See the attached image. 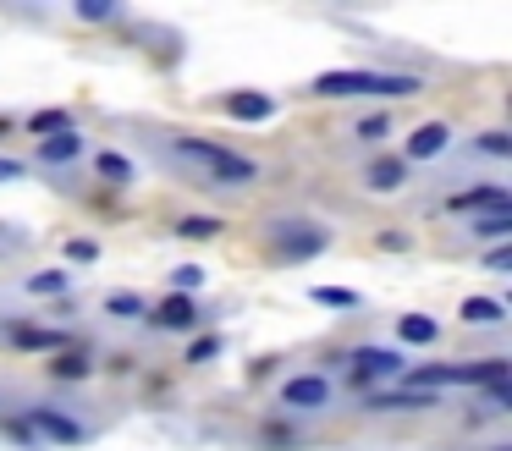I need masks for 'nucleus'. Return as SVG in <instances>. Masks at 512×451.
Instances as JSON below:
<instances>
[{
    "mask_svg": "<svg viewBox=\"0 0 512 451\" xmlns=\"http://www.w3.org/2000/svg\"><path fill=\"white\" fill-rule=\"evenodd\" d=\"M78 154H83V132L78 127H67V132H56V138L39 143V160L45 165H67V160H78Z\"/></svg>",
    "mask_w": 512,
    "mask_h": 451,
    "instance_id": "nucleus-11",
    "label": "nucleus"
},
{
    "mask_svg": "<svg viewBox=\"0 0 512 451\" xmlns=\"http://www.w3.org/2000/svg\"><path fill=\"white\" fill-rule=\"evenodd\" d=\"M56 374H89V358H56Z\"/></svg>",
    "mask_w": 512,
    "mask_h": 451,
    "instance_id": "nucleus-33",
    "label": "nucleus"
},
{
    "mask_svg": "<svg viewBox=\"0 0 512 451\" xmlns=\"http://www.w3.org/2000/svg\"><path fill=\"white\" fill-rule=\"evenodd\" d=\"M364 182L375 187V193H391V187H402V160H375L364 171Z\"/></svg>",
    "mask_w": 512,
    "mask_h": 451,
    "instance_id": "nucleus-17",
    "label": "nucleus"
},
{
    "mask_svg": "<svg viewBox=\"0 0 512 451\" xmlns=\"http://www.w3.org/2000/svg\"><path fill=\"white\" fill-rule=\"evenodd\" d=\"M314 303H331V308H353L358 292L353 286H314Z\"/></svg>",
    "mask_w": 512,
    "mask_h": 451,
    "instance_id": "nucleus-22",
    "label": "nucleus"
},
{
    "mask_svg": "<svg viewBox=\"0 0 512 451\" xmlns=\"http://www.w3.org/2000/svg\"><path fill=\"white\" fill-rule=\"evenodd\" d=\"M507 380V358L490 363H424L408 374V391H435V385H496Z\"/></svg>",
    "mask_w": 512,
    "mask_h": 451,
    "instance_id": "nucleus-3",
    "label": "nucleus"
},
{
    "mask_svg": "<svg viewBox=\"0 0 512 451\" xmlns=\"http://www.w3.org/2000/svg\"><path fill=\"white\" fill-rule=\"evenodd\" d=\"M446 143H452V127H446V121H424V127L408 138V160H435Z\"/></svg>",
    "mask_w": 512,
    "mask_h": 451,
    "instance_id": "nucleus-9",
    "label": "nucleus"
},
{
    "mask_svg": "<svg viewBox=\"0 0 512 451\" xmlns=\"http://www.w3.org/2000/svg\"><path fill=\"white\" fill-rule=\"evenodd\" d=\"M441 396L435 391H380V396H369V407H435Z\"/></svg>",
    "mask_w": 512,
    "mask_h": 451,
    "instance_id": "nucleus-16",
    "label": "nucleus"
},
{
    "mask_svg": "<svg viewBox=\"0 0 512 451\" xmlns=\"http://www.w3.org/2000/svg\"><path fill=\"white\" fill-rule=\"evenodd\" d=\"M485 270H512V248H501V242H496V248L485 253Z\"/></svg>",
    "mask_w": 512,
    "mask_h": 451,
    "instance_id": "nucleus-30",
    "label": "nucleus"
},
{
    "mask_svg": "<svg viewBox=\"0 0 512 451\" xmlns=\"http://www.w3.org/2000/svg\"><path fill=\"white\" fill-rule=\"evenodd\" d=\"M61 341H67V336H61V330H39V325H12V347H61Z\"/></svg>",
    "mask_w": 512,
    "mask_h": 451,
    "instance_id": "nucleus-15",
    "label": "nucleus"
},
{
    "mask_svg": "<svg viewBox=\"0 0 512 451\" xmlns=\"http://www.w3.org/2000/svg\"><path fill=\"white\" fill-rule=\"evenodd\" d=\"M94 165H100L105 182H133V160H127V154H116V149H105Z\"/></svg>",
    "mask_w": 512,
    "mask_h": 451,
    "instance_id": "nucleus-19",
    "label": "nucleus"
},
{
    "mask_svg": "<svg viewBox=\"0 0 512 451\" xmlns=\"http://www.w3.org/2000/svg\"><path fill=\"white\" fill-rule=\"evenodd\" d=\"M397 336L408 341V347H430V341H435V319L430 314H402L397 319Z\"/></svg>",
    "mask_w": 512,
    "mask_h": 451,
    "instance_id": "nucleus-14",
    "label": "nucleus"
},
{
    "mask_svg": "<svg viewBox=\"0 0 512 451\" xmlns=\"http://www.w3.org/2000/svg\"><path fill=\"white\" fill-rule=\"evenodd\" d=\"M446 209H457V215H496V209H512V193L507 187H468V193H452Z\"/></svg>",
    "mask_w": 512,
    "mask_h": 451,
    "instance_id": "nucleus-7",
    "label": "nucleus"
},
{
    "mask_svg": "<svg viewBox=\"0 0 512 451\" xmlns=\"http://www.w3.org/2000/svg\"><path fill=\"white\" fill-rule=\"evenodd\" d=\"M23 424H28V435H50L56 446H83V424L67 413H56V407H34Z\"/></svg>",
    "mask_w": 512,
    "mask_h": 451,
    "instance_id": "nucleus-4",
    "label": "nucleus"
},
{
    "mask_svg": "<svg viewBox=\"0 0 512 451\" xmlns=\"http://www.w3.org/2000/svg\"><path fill=\"white\" fill-rule=\"evenodd\" d=\"M72 11H78L83 22H105V17H116V6H105V0H78Z\"/></svg>",
    "mask_w": 512,
    "mask_h": 451,
    "instance_id": "nucleus-26",
    "label": "nucleus"
},
{
    "mask_svg": "<svg viewBox=\"0 0 512 451\" xmlns=\"http://www.w3.org/2000/svg\"><path fill=\"white\" fill-rule=\"evenodd\" d=\"M457 314H463V325H501V319H507V303H501V297H468Z\"/></svg>",
    "mask_w": 512,
    "mask_h": 451,
    "instance_id": "nucleus-13",
    "label": "nucleus"
},
{
    "mask_svg": "<svg viewBox=\"0 0 512 451\" xmlns=\"http://www.w3.org/2000/svg\"><path fill=\"white\" fill-rule=\"evenodd\" d=\"M215 352H221V341L204 336V341H193V347H188V363H204V358H215Z\"/></svg>",
    "mask_w": 512,
    "mask_h": 451,
    "instance_id": "nucleus-28",
    "label": "nucleus"
},
{
    "mask_svg": "<svg viewBox=\"0 0 512 451\" xmlns=\"http://www.w3.org/2000/svg\"><path fill=\"white\" fill-rule=\"evenodd\" d=\"M193 319H199V308H193V297H188V292H171V297H160V308H155V325H166V330H188Z\"/></svg>",
    "mask_w": 512,
    "mask_h": 451,
    "instance_id": "nucleus-10",
    "label": "nucleus"
},
{
    "mask_svg": "<svg viewBox=\"0 0 512 451\" xmlns=\"http://www.w3.org/2000/svg\"><path fill=\"white\" fill-rule=\"evenodd\" d=\"M325 242H331V237H325L320 226H298V220H292V231H276V253H281L287 264H298V259H314V253H320Z\"/></svg>",
    "mask_w": 512,
    "mask_h": 451,
    "instance_id": "nucleus-6",
    "label": "nucleus"
},
{
    "mask_svg": "<svg viewBox=\"0 0 512 451\" xmlns=\"http://www.w3.org/2000/svg\"><path fill=\"white\" fill-rule=\"evenodd\" d=\"M474 231H479V237H507V231H512V209H496V215H479V220H474Z\"/></svg>",
    "mask_w": 512,
    "mask_h": 451,
    "instance_id": "nucleus-21",
    "label": "nucleus"
},
{
    "mask_svg": "<svg viewBox=\"0 0 512 451\" xmlns=\"http://www.w3.org/2000/svg\"><path fill=\"white\" fill-rule=\"evenodd\" d=\"M353 374H358V380H386V374H402V352H391V347H353Z\"/></svg>",
    "mask_w": 512,
    "mask_h": 451,
    "instance_id": "nucleus-8",
    "label": "nucleus"
},
{
    "mask_svg": "<svg viewBox=\"0 0 512 451\" xmlns=\"http://www.w3.org/2000/svg\"><path fill=\"white\" fill-rule=\"evenodd\" d=\"M281 402L298 407V413H314V407L331 402V380H325V374H292V380L281 385Z\"/></svg>",
    "mask_w": 512,
    "mask_h": 451,
    "instance_id": "nucleus-5",
    "label": "nucleus"
},
{
    "mask_svg": "<svg viewBox=\"0 0 512 451\" xmlns=\"http://www.w3.org/2000/svg\"><path fill=\"white\" fill-rule=\"evenodd\" d=\"M226 116H237V121H270V116H276V99H270V94H232V99H226Z\"/></svg>",
    "mask_w": 512,
    "mask_h": 451,
    "instance_id": "nucleus-12",
    "label": "nucleus"
},
{
    "mask_svg": "<svg viewBox=\"0 0 512 451\" xmlns=\"http://www.w3.org/2000/svg\"><path fill=\"white\" fill-rule=\"evenodd\" d=\"M485 396H490L496 407H507V402H512V385H507V380H496V385H485Z\"/></svg>",
    "mask_w": 512,
    "mask_h": 451,
    "instance_id": "nucleus-32",
    "label": "nucleus"
},
{
    "mask_svg": "<svg viewBox=\"0 0 512 451\" xmlns=\"http://www.w3.org/2000/svg\"><path fill=\"white\" fill-rule=\"evenodd\" d=\"M171 160H182L193 176H210V182H226V187H243L259 176V165L248 154L226 149V143H210V138H193V132H171L166 138Z\"/></svg>",
    "mask_w": 512,
    "mask_h": 451,
    "instance_id": "nucleus-1",
    "label": "nucleus"
},
{
    "mask_svg": "<svg viewBox=\"0 0 512 451\" xmlns=\"http://www.w3.org/2000/svg\"><path fill=\"white\" fill-rule=\"evenodd\" d=\"M67 127H72L67 110H39V116H28V132H39V143L56 138V132H67Z\"/></svg>",
    "mask_w": 512,
    "mask_h": 451,
    "instance_id": "nucleus-18",
    "label": "nucleus"
},
{
    "mask_svg": "<svg viewBox=\"0 0 512 451\" xmlns=\"http://www.w3.org/2000/svg\"><path fill=\"white\" fill-rule=\"evenodd\" d=\"M17 176H23V165H17V160H0V182H17Z\"/></svg>",
    "mask_w": 512,
    "mask_h": 451,
    "instance_id": "nucleus-34",
    "label": "nucleus"
},
{
    "mask_svg": "<svg viewBox=\"0 0 512 451\" xmlns=\"http://www.w3.org/2000/svg\"><path fill=\"white\" fill-rule=\"evenodd\" d=\"M215 231H221V220H215V215H182V220H177V237H188V242L215 237Z\"/></svg>",
    "mask_w": 512,
    "mask_h": 451,
    "instance_id": "nucleus-20",
    "label": "nucleus"
},
{
    "mask_svg": "<svg viewBox=\"0 0 512 451\" xmlns=\"http://www.w3.org/2000/svg\"><path fill=\"white\" fill-rule=\"evenodd\" d=\"M61 286H67V270H39V275H28V292H39V297L61 292Z\"/></svg>",
    "mask_w": 512,
    "mask_h": 451,
    "instance_id": "nucleus-23",
    "label": "nucleus"
},
{
    "mask_svg": "<svg viewBox=\"0 0 512 451\" xmlns=\"http://www.w3.org/2000/svg\"><path fill=\"white\" fill-rule=\"evenodd\" d=\"M100 253V242H89V237H72L67 242V259H94Z\"/></svg>",
    "mask_w": 512,
    "mask_h": 451,
    "instance_id": "nucleus-29",
    "label": "nucleus"
},
{
    "mask_svg": "<svg viewBox=\"0 0 512 451\" xmlns=\"http://www.w3.org/2000/svg\"><path fill=\"white\" fill-rule=\"evenodd\" d=\"M314 94L320 99H353V94H386V99H408V94H419V77L413 72H320L314 77Z\"/></svg>",
    "mask_w": 512,
    "mask_h": 451,
    "instance_id": "nucleus-2",
    "label": "nucleus"
},
{
    "mask_svg": "<svg viewBox=\"0 0 512 451\" xmlns=\"http://www.w3.org/2000/svg\"><path fill=\"white\" fill-rule=\"evenodd\" d=\"M177 286H182V292H188V286H204V270H199V264H182V270H177Z\"/></svg>",
    "mask_w": 512,
    "mask_h": 451,
    "instance_id": "nucleus-31",
    "label": "nucleus"
},
{
    "mask_svg": "<svg viewBox=\"0 0 512 451\" xmlns=\"http://www.w3.org/2000/svg\"><path fill=\"white\" fill-rule=\"evenodd\" d=\"M105 308H111V319H138V314H144V303H138L133 292H111V303H105Z\"/></svg>",
    "mask_w": 512,
    "mask_h": 451,
    "instance_id": "nucleus-24",
    "label": "nucleus"
},
{
    "mask_svg": "<svg viewBox=\"0 0 512 451\" xmlns=\"http://www.w3.org/2000/svg\"><path fill=\"white\" fill-rule=\"evenodd\" d=\"M386 132H391L386 116H364V121H358V138H364V143H380Z\"/></svg>",
    "mask_w": 512,
    "mask_h": 451,
    "instance_id": "nucleus-25",
    "label": "nucleus"
},
{
    "mask_svg": "<svg viewBox=\"0 0 512 451\" xmlns=\"http://www.w3.org/2000/svg\"><path fill=\"white\" fill-rule=\"evenodd\" d=\"M479 149H485V154H512V138H507V132H485Z\"/></svg>",
    "mask_w": 512,
    "mask_h": 451,
    "instance_id": "nucleus-27",
    "label": "nucleus"
}]
</instances>
